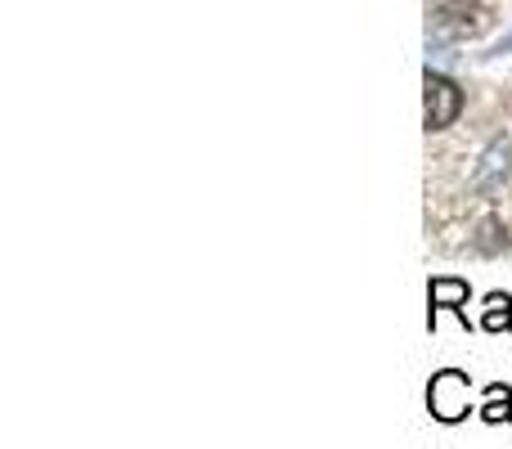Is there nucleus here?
<instances>
[{
    "label": "nucleus",
    "instance_id": "nucleus-1",
    "mask_svg": "<svg viewBox=\"0 0 512 449\" xmlns=\"http://www.w3.org/2000/svg\"><path fill=\"white\" fill-rule=\"evenodd\" d=\"M481 405H472V378L463 369H441L427 382V414L441 427H459L477 414Z\"/></svg>",
    "mask_w": 512,
    "mask_h": 449
},
{
    "label": "nucleus",
    "instance_id": "nucleus-2",
    "mask_svg": "<svg viewBox=\"0 0 512 449\" xmlns=\"http://www.w3.org/2000/svg\"><path fill=\"white\" fill-rule=\"evenodd\" d=\"M463 104H468V99H463L459 81L445 77V72H436L432 63H427V77H423V126H427V135L459 122Z\"/></svg>",
    "mask_w": 512,
    "mask_h": 449
},
{
    "label": "nucleus",
    "instance_id": "nucleus-3",
    "mask_svg": "<svg viewBox=\"0 0 512 449\" xmlns=\"http://www.w3.org/2000/svg\"><path fill=\"white\" fill-rule=\"evenodd\" d=\"M468 301H472V283L468 279H459V274H436V279L427 283V333H436V319H441V310L459 315V324L472 328Z\"/></svg>",
    "mask_w": 512,
    "mask_h": 449
},
{
    "label": "nucleus",
    "instance_id": "nucleus-4",
    "mask_svg": "<svg viewBox=\"0 0 512 449\" xmlns=\"http://www.w3.org/2000/svg\"><path fill=\"white\" fill-rule=\"evenodd\" d=\"M477 418L481 423H490V427H508L512 423V387L508 382H486Z\"/></svg>",
    "mask_w": 512,
    "mask_h": 449
},
{
    "label": "nucleus",
    "instance_id": "nucleus-5",
    "mask_svg": "<svg viewBox=\"0 0 512 449\" xmlns=\"http://www.w3.org/2000/svg\"><path fill=\"white\" fill-rule=\"evenodd\" d=\"M486 333H512V297L508 292H486L481 297V319H477Z\"/></svg>",
    "mask_w": 512,
    "mask_h": 449
},
{
    "label": "nucleus",
    "instance_id": "nucleus-6",
    "mask_svg": "<svg viewBox=\"0 0 512 449\" xmlns=\"http://www.w3.org/2000/svg\"><path fill=\"white\" fill-rule=\"evenodd\" d=\"M508 167H512V144L508 140H495L486 149V158H481V171L472 176V185L477 189H486L490 180H499V176H508Z\"/></svg>",
    "mask_w": 512,
    "mask_h": 449
},
{
    "label": "nucleus",
    "instance_id": "nucleus-7",
    "mask_svg": "<svg viewBox=\"0 0 512 449\" xmlns=\"http://www.w3.org/2000/svg\"><path fill=\"white\" fill-rule=\"evenodd\" d=\"M499 54H512V32H508L499 45H490V54H486V59H499Z\"/></svg>",
    "mask_w": 512,
    "mask_h": 449
}]
</instances>
